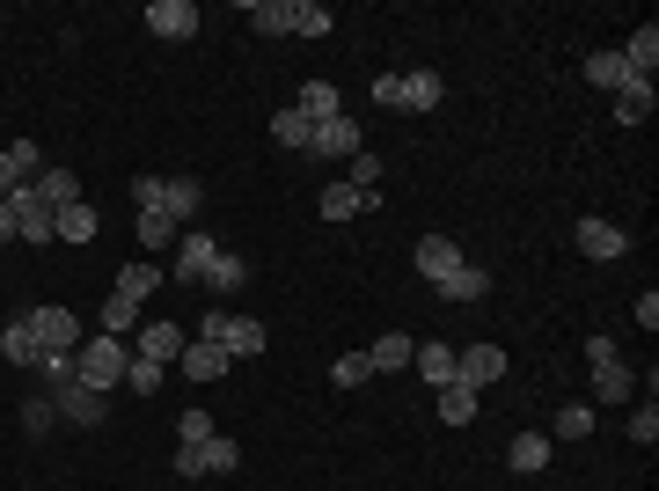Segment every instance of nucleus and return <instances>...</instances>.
<instances>
[{
  "label": "nucleus",
  "mask_w": 659,
  "mask_h": 491,
  "mask_svg": "<svg viewBox=\"0 0 659 491\" xmlns=\"http://www.w3.org/2000/svg\"><path fill=\"white\" fill-rule=\"evenodd\" d=\"M125 367H132V344L103 338V330L96 338H81V352H73V382H89V389H103V396L125 382Z\"/></svg>",
  "instance_id": "obj_1"
},
{
  "label": "nucleus",
  "mask_w": 659,
  "mask_h": 491,
  "mask_svg": "<svg viewBox=\"0 0 659 491\" xmlns=\"http://www.w3.org/2000/svg\"><path fill=\"white\" fill-rule=\"evenodd\" d=\"M243 469V447L235 441H198V447H176V477H235Z\"/></svg>",
  "instance_id": "obj_2"
},
{
  "label": "nucleus",
  "mask_w": 659,
  "mask_h": 491,
  "mask_svg": "<svg viewBox=\"0 0 659 491\" xmlns=\"http://www.w3.org/2000/svg\"><path fill=\"white\" fill-rule=\"evenodd\" d=\"M30 330H37L45 352H81V316L59 308V301H51V308H30Z\"/></svg>",
  "instance_id": "obj_3"
},
{
  "label": "nucleus",
  "mask_w": 659,
  "mask_h": 491,
  "mask_svg": "<svg viewBox=\"0 0 659 491\" xmlns=\"http://www.w3.org/2000/svg\"><path fill=\"white\" fill-rule=\"evenodd\" d=\"M51 411H59V418H73V425H103L110 396H103V389H89V382H59V389H51Z\"/></svg>",
  "instance_id": "obj_4"
},
{
  "label": "nucleus",
  "mask_w": 659,
  "mask_h": 491,
  "mask_svg": "<svg viewBox=\"0 0 659 491\" xmlns=\"http://www.w3.org/2000/svg\"><path fill=\"white\" fill-rule=\"evenodd\" d=\"M498 374H506V352H498V344H469V352H455V382H462V389L484 396Z\"/></svg>",
  "instance_id": "obj_5"
},
{
  "label": "nucleus",
  "mask_w": 659,
  "mask_h": 491,
  "mask_svg": "<svg viewBox=\"0 0 659 491\" xmlns=\"http://www.w3.org/2000/svg\"><path fill=\"white\" fill-rule=\"evenodd\" d=\"M213 257H220V243L191 227V235L176 243V287H205V271H213Z\"/></svg>",
  "instance_id": "obj_6"
},
{
  "label": "nucleus",
  "mask_w": 659,
  "mask_h": 491,
  "mask_svg": "<svg viewBox=\"0 0 659 491\" xmlns=\"http://www.w3.org/2000/svg\"><path fill=\"white\" fill-rule=\"evenodd\" d=\"M579 249L593 257V265H615V257L631 249V235H623L615 221H601V213H586V221H579Z\"/></svg>",
  "instance_id": "obj_7"
},
{
  "label": "nucleus",
  "mask_w": 659,
  "mask_h": 491,
  "mask_svg": "<svg viewBox=\"0 0 659 491\" xmlns=\"http://www.w3.org/2000/svg\"><path fill=\"white\" fill-rule=\"evenodd\" d=\"M37 169H45L37 140H8V148H0V198H8V191H23V184H30Z\"/></svg>",
  "instance_id": "obj_8"
},
{
  "label": "nucleus",
  "mask_w": 659,
  "mask_h": 491,
  "mask_svg": "<svg viewBox=\"0 0 659 491\" xmlns=\"http://www.w3.org/2000/svg\"><path fill=\"white\" fill-rule=\"evenodd\" d=\"M176 367H184V382H220V374L235 367V360H227V344H205V338H191L184 352H176Z\"/></svg>",
  "instance_id": "obj_9"
},
{
  "label": "nucleus",
  "mask_w": 659,
  "mask_h": 491,
  "mask_svg": "<svg viewBox=\"0 0 659 491\" xmlns=\"http://www.w3.org/2000/svg\"><path fill=\"white\" fill-rule=\"evenodd\" d=\"M8 206H15V235H23V243H51V206L37 191H8Z\"/></svg>",
  "instance_id": "obj_10"
},
{
  "label": "nucleus",
  "mask_w": 659,
  "mask_h": 491,
  "mask_svg": "<svg viewBox=\"0 0 659 491\" xmlns=\"http://www.w3.org/2000/svg\"><path fill=\"white\" fill-rule=\"evenodd\" d=\"M360 148H366V132L344 118V110H338V118H322L316 132H308V154H360Z\"/></svg>",
  "instance_id": "obj_11"
},
{
  "label": "nucleus",
  "mask_w": 659,
  "mask_h": 491,
  "mask_svg": "<svg viewBox=\"0 0 659 491\" xmlns=\"http://www.w3.org/2000/svg\"><path fill=\"white\" fill-rule=\"evenodd\" d=\"M146 30L184 45V37H198V8H191V0H154V8H146Z\"/></svg>",
  "instance_id": "obj_12"
},
{
  "label": "nucleus",
  "mask_w": 659,
  "mask_h": 491,
  "mask_svg": "<svg viewBox=\"0 0 659 491\" xmlns=\"http://www.w3.org/2000/svg\"><path fill=\"white\" fill-rule=\"evenodd\" d=\"M411 265H417V271H425V279H433V287H439V279H447V271H462L469 257H462V249H455V243H447V235H425V243L411 249Z\"/></svg>",
  "instance_id": "obj_13"
},
{
  "label": "nucleus",
  "mask_w": 659,
  "mask_h": 491,
  "mask_svg": "<svg viewBox=\"0 0 659 491\" xmlns=\"http://www.w3.org/2000/svg\"><path fill=\"white\" fill-rule=\"evenodd\" d=\"M184 330H176V323H140V344H132V352H140V360H162V367H176V352H184Z\"/></svg>",
  "instance_id": "obj_14"
},
{
  "label": "nucleus",
  "mask_w": 659,
  "mask_h": 491,
  "mask_svg": "<svg viewBox=\"0 0 659 491\" xmlns=\"http://www.w3.org/2000/svg\"><path fill=\"white\" fill-rule=\"evenodd\" d=\"M220 344H227V360H249V352H264L271 344V330L257 316H227L220 323Z\"/></svg>",
  "instance_id": "obj_15"
},
{
  "label": "nucleus",
  "mask_w": 659,
  "mask_h": 491,
  "mask_svg": "<svg viewBox=\"0 0 659 491\" xmlns=\"http://www.w3.org/2000/svg\"><path fill=\"white\" fill-rule=\"evenodd\" d=\"M0 360H8V367H37V360H45V344H37L30 316H15L8 330H0Z\"/></svg>",
  "instance_id": "obj_16"
},
{
  "label": "nucleus",
  "mask_w": 659,
  "mask_h": 491,
  "mask_svg": "<svg viewBox=\"0 0 659 491\" xmlns=\"http://www.w3.org/2000/svg\"><path fill=\"white\" fill-rule=\"evenodd\" d=\"M293 110L308 125H322V118H338L344 110V96H338V81H301V96H293Z\"/></svg>",
  "instance_id": "obj_17"
},
{
  "label": "nucleus",
  "mask_w": 659,
  "mask_h": 491,
  "mask_svg": "<svg viewBox=\"0 0 659 491\" xmlns=\"http://www.w3.org/2000/svg\"><path fill=\"white\" fill-rule=\"evenodd\" d=\"M51 235H59V243H96V206H89V198L59 206V213H51Z\"/></svg>",
  "instance_id": "obj_18"
},
{
  "label": "nucleus",
  "mask_w": 659,
  "mask_h": 491,
  "mask_svg": "<svg viewBox=\"0 0 659 491\" xmlns=\"http://www.w3.org/2000/svg\"><path fill=\"white\" fill-rule=\"evenodd\" d=\"M652 110H659V89H652V81H623V89H615V118H623V125H645V118H652Z\"/></svg>",
  "instance_id": "obj_19"
},
{
  "label": "nucleus",
  "mask_w": 659,
  "mask_h": 491,
  "mask_svg": "<svg viewBox=\"0 0 659 491\" xmlns=\"http://www.w3.org/2000/svg\"><path fill=\"white\" fill-rule=\"evenodd\" d=\"M198 206H205L198 176H162V213H169V221H191Z\"/></svg>",
  "instance_id": "obj_20"
},
{
  "label": "nucleus",
  "mask_w": 659,
  "mask_h": 491,
  "mask_svg": "<svg viewBox=\"0 0 659 491\" xmlns=\"http://www.w3.org/2000/svg\"><path fill=\"white\" fill-rule=\"evenodd\" d=\"M433 294H439V301H484V294H491V271H484V265H462V271H447Z\"/></svg>",
  "instance_id": "obj_21"
},
{
  "label": "nucleus",
  "mask_w": 659,
  "mask_h": 491,
  "mask_svg": "<svg viewBox=\"0 0 659 491\" xmlns=\"http://www.w3.org/2000/svg\"><path fill=\"white\" fill-rule=\"evenodd\" d=\"M30 191L59 213V206H73V198H81V176H73V169H37V176H30Z\"/></svg>",
  "instance_id": "obj_22"
},
{
  "label": "nucleus",
  "mask_w": 659,
  "mask_h": 491,
  "mask_svg": "<svg viewBox=\"0 0 659 491\" xmlns=\"http://www.w3.org/2000/svg\"><path fill=\"white\" fill-rule=\"evenodd\" d=\"M417 352H411V338H403V330H389V338H374L366 344V367L374 374H396V367H411Z\"/></svg>",
  "instance_id": "obj_23"
},
{
  "label": "nucleus",
  "mask_w": 659,
  "mask_h": 491,
  "mask_svg": "<svg viewBox=\"0 0 659 491\" xmlns=\"http://www.w3.org/2000/svg\"><path fill=\"white\" fill-rule=\"evenodd\" d=\"M154 287H162V265H154V257H132V265L118 271V287H110V294H125V301H146Z\"/></svg>",
  "instance_id": "obj_24"
},
{
  "label": "nucleus",
  "mask_w": 659,
  "mask_h": 491,
  "mask_svg": "<svg viewBox=\"0 0 659 491\" xmlns=\"http://www.w3.org/2000/svg\"><path fill=\"white\" fill-rule=\"evenodd\" d=\"M631 81V67H623V51H586V89H623Z\"/></svg>",
  "instance_id": "obj_25"
},
{
  "label": "nucleus",
  "mask_w": 659,
  "mask_h": 491,
  "mask_svg": "<svg viewBox=\"0 0 659 491\" xmlns=\"http://www.w3.org/2000/svg\"><path fill=\"white\" fill-rule=\"evenodd\" d=\"M417 382H433V389H447L455 382V344H417Z\"/></svg>",
  "instance_id": "obj_26"
},
{
  "label": "nucleus",
  "mask_w": 659,
  "mask_h": 491,
  "mask_svg": "<svg viewBox=\"0 0 659 491\" xmlns=\"http://www.w3.org/2000/svg\"><path fill=\"white\" fill-rule=\"evenodd\" d=\"M366 206H381V198L352 191V184H330V191H322V221H352V213H366Z\"/></svg>",
  "instance_id": "obj_27"
},
{
  "label": "nucleus",
  "mask_w": 659,
  "mask_h": 491,
  "mask_svg": "<svg viewBox=\"0 0 659 491\" xmlns=\"http://www.w3.org/2000/svg\"><path fill=\"white\" fill-rule=\"evenodd\" d=\"M243 15H249V30H264V37H286V30H293V0H249Z\"/></svg>",
  "instance_id": "obj_28"
},
{
  "label": "nucleus",
  "mask_w": 659,
  "mask_h": 491,
  "mask_svg": "<svg viewBox=\"0 0 659 491\" xmlns=\"http://www.w3.org/2000/svg\"><path fill=\"white\" fill-rule=\"evenodd\" d=\"M506 463L520 469V477H536V469H550V433H520V441L506 447Z\"/></svg>",
  "instance_id": "obj_29"
},
{
  "label": "nucleus",
  "mask_w": 659,
  "mask_h": 491,
  "mask_svg": "<svg viewBox=\"0 0 659 491\" xmlns=\"http://www.w3.org/2000/svg\"><path fill=\"white\" fill-rule=\"evenodd\" d=\"M439 96H447L439 74H403V110H439Z\"/></svg>",
  "instance_id": "obj_30"
},
{
  "label": "nucleus",
  "mask_w": 659,
  "mask_h": 491,
  "mask_svg": "<svg viewBox=\"0 0 659 491\" xmlns=\"http://www.w3.org/2000/svg\"><path fill=\"white\" fill-rule=\"evenodd\" d=\"M132 330H140V301L110 294V301H103V338H132Z\"/></svg>",
  "instance_id": "obj_31"
},
{
  "label": "nucleus",
  "mask_w": 659,
  "mask_h": 491,
  "mask_svg": "<svg viewBox=\"0 0 659 491\" xmlns=\"http://www.w3.org/2000/svg\"><path fill=\"white\" fill-rule=\"evenodd\" d=\"M330 23H338V15H330L322 0H293V37H330Z\"/></svg>",
  "instance_id": "obj_32"
},
{
  "label": "nucleus",
  "mask_w": 659,
  "mask_h": 491,
  "mask_svg": "<svg viewBox=\"0 0 659 491\" xmlns=\"http://www.w3.org/2000/svg\"><path fill=\"white\" fill-rule=\"evenodd\" d=\"M176 243V221L162 206H140V249H169Z\"/></svg>",
  "instance_id": "obj_33"
},
{
  "label": "nucleus",
  "mask_w": 659,
  "mask_h": 491,
  "mask_svg": "<svg viewBox=\"0 0 659 491\" xmlns=\"http://www.w3.org/2000/svg\"><path fill=\"white\" fill-rule=\"evenodd\" d=\"M308 132H316V125L301 118L293 103H286V110H279V118H271V140H279V148H301V154H308Z\"/></svg>",
  "instance_id": "obj_34"
},
{
  "label": "nucleus",
  "mask_w": 659,
  "mask_h": 491,
  "mask_svg": "<svg viewBox=\"0 0 659 491\" xmlns=\"http://www.w3.org/2000/svg\"><path fill=\"white\" fill-rule=\"evenodd\" d=\"M439 418H447V425H469V418H476V389L447 382V389H439Z\"/></svg>",
  "instance_id": "obj_35"
},
{
  "label": "nucleus",
  "mask_w": 659,
  "mask_h": 491,
  "mask_svg": "<svg viewBox=\"0 0 659 491\" xmlns=\"http://www.w3.org/2000/svg\"><path fill=\"white\" fill-rule=\"evenodd\" d=\"M593 396H601V404H623V396H631V367H623V360L593 367Z\"/></svg>",
  "instance_id": "obj_36"
},
{
  "label": "nucleus",
  "mask_w": 659,
  "mask_h": 491,
  "mask_svg": "<svg viewBox=\"0 0 659 491\" xmlns=\"http://www.w3.org/2000/svg\"><path fill=\"white\" fill-rule=\"evenodd\" d=\"M243 279H249V265H243V257H227V249H220V257H213V271H205V287H213V294H235Z\"/></svg>",
  "instance_id": "obj_37"
},
{
  "label": "nucleus",
  "mask_w": 659,
  "mask_h": 491,
  "mask_svg": "<svg viewBox=\"0 0 659 491\" xmlns=\"http://www.w3.org/2000/svg\"><path fill=\"white\" fill-rule=\"evenodd\" d=\"M162 374H169L162 360H140V352H132V367H125V389H132V396H154V389H162Z\"/></svg>",
  "instance_id": "obj_38"
},
{
  "label": "nucleus",
  "mask_w": 659,
  "mask_h": 491,
  "mask_svg": "<svg viewBox=\"0 0 659 491\" xmlns=\"http://www.w3.org/2000/svg\"><path fill=\"white\" fill-rule=\"evenodd\" d=\"M586 433H593V411H586V404H564L557 411V441H586Z\"/></svg>",
  "instance_id": "obj_39"
},
{
  "label": "nucleus",
  "mask_w": 659,
  "mask_h": 491,
  "mask_svg": "<svg viewBox=\"0 0 659 491\" xmlns=\"http://www.w3.org/2000/svg\"><path fill=\"white\" fill-rule=\"evenodd\" d=\"M631 441H637V447H652V441H659V404H652V396H645V404L631 411Z\"/></svg>",
  "instance_id": "obj_40"
},
{
  "label": "nucleus",
  "mask_w": 659,
  "mask_h": 491,
  "mask_svg": "<svg viewBox=\"0 0 659 491\" xmlns=\"http://www.w3.org/2000/svg\"><path fill=\"white\" fill-rule=\"evenodd\" d=\"M198 441H213V418H205V411H184V418H176V447H198Z\"/></svg>",
  "instance_id": "obj_41"
},
{
  "label": "nucleus",
  "mask_w": 659,
  "mask_h": 491,
  "mask_svg": "<svg viewBox=\"0 0 659 491\" xmlns=\"http://www.w3.org/2000/svg\"><path fill=\"white\" fill-rule=\"evenodd\" d=\"M374 184H381V154L360 148V154H352V191H374Z\"/></svg>",
  "instance_id": "obj_42"
},
{
  "label": "nucleus",
  "mask_w": 659,
  "mask_h": 491,
  "mask_svg": "<svg viewBox=\"0 0 659 491\" xmlns=\"http://www.w3.org/2000/svg\"><path fill=\"white\" fill-rule=\"evenodd\" d=\"M366 374H374V367H366V352H344L338 367H330V382H338V389H360Z\"/></svg>",
  "instance_id": "obj_43"
},
{
  "label": "nucleus",
  "mask_w": 659,
  "mask_h": 491,
  "mask_svg": "<svg viewBox=\"0 0 659 491\" xmlns=\"http://www.w3.org/2000/svg\"><path fill=\"white\" fill-rule=\"evenodd\" d=\"M374 103H381V110H403V74H381V81H374Z\"/></svg>",
  "instance_id": "obj_44"
},
{
  "label": "nucleus",
  "mask_w": 659,
  "mask_h": 491,
  "mask_svg": "<svg viewBox=\"0 0 659 491\" xmlns=\"http://www.w3.org/2000/svg\"><path fill=\"white\" fill-rule=\"evenodd\" d=\"M23 425H30V433H45V425H51V396H30V404H23Z\"/></svg>",
  "instance_id": "obj_45"
},
{
  "label": "nucleus",
  "mask_w": 659,
  "mask_h": 491,
  "mask_svg": "<svg viewBox=\"0 0 659 491\" xmlns=\"http://www.w3.org/2000/svg\"><path fill=\"white\" fill-rule=\"evenodd\" d=\"M132 198L140 206H162V176H132Z\"/></svg>",
  "instance_id": "obj_46"
},
{
  "label": "nucleus",
  "mask_w": 659,
  "mask_h": 491,
  "mask_svg": "<svg viewBox=\"0 0 659 491\" xmlns=\"http://www.w3.org/2000/svg\"><path fill=\"white\" fill-rule=\"evenodd\" d=\"M637 323H645V330H659V294H652V287L637 294Z\"/></svg>",
  "instance_id": "obj_47"
},
{
  "label": "nucleus",
  "mask_w": 659,
  "mask_h": 491,
  "mask_svg": "<svg viewBox=\"0 0 659 491\" xmlns=\"http://www.w3.org/2000/svg\"><path fill=\"white\" fill-rule=\"evenodd\" d=\"M0 243H15V206L0 198Z\"/></svg>",
  "instance_id": "obj_48"
}]
</instances>
